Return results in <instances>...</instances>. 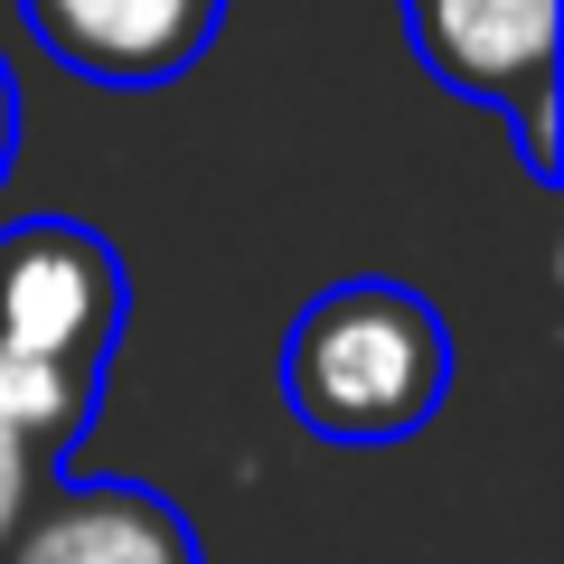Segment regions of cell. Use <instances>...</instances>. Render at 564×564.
<instances>
[{"instance_id": "obj_1", "label": "cell", "mask_w": 564, "mask_h": 564, "mask_svg": "<svg viewBox=\"0 0 564 564\" xmlns=\"http://www.w3.org/2000/svg\"><path fill=\"white\" fill-rule=\"evenodd\" d=\"M452 395V329L404 282H329L282 339V404L339 452L414 443Z\"/></svg>"}, {"instance_id": "obj_2", "label": "cell", "mask_w": 564, "mask_h": 564, "mask_svg": "<svg viewBox=\"0 0 564 564\" xmlns=\"http://www.w3.org/2000/svg\"><path fill=\"white\" fill-rule=\"evenodd\" d=\"M122 321H132V282L95 226L76 217L0 226V367H20L76 404H104Z\"/></svg>"}, {"instance_id": "obj_3", "label": "cell", "mask_w": 564, "mask_h": 564, "mask_svg": "<svg viewBox=\"0 0 564 564\" xmlns=\"http://www.w3.org/2000/svg\"><path fill=\"white\" fill-rule=\"evenodd\" d=\"M404 47L433 85L508 122L518 170L536 188H564L555 161V95H564V47H555V0H404Z\"/></svg>"}, {"instance_id": "obj_4", "label": "cell", "mask_w": 564, "mask_h": 564, "mask_svg": "<svg viewBox=\"0 0 564 564\" xmlns=\"http://www.w3.org/2000/svg\"><path fill=\"white\" fill-rule=\"evenodd\" d=\"M20 20L85 85H170L217 47L226 0H20Z\"/></svg>"}, {"instance_id": "obj_5", "label": "cell", "mask_w": 564, "mask_h": 564, "mask_svg": "<svg viewBox=\"0 0 564 564\" xmlns=\"http://www.w3.org/2000/svg\"><path fill=\"white\" fill-rule=\"evenodd\" d=\"M0 564H207L198 527L141 480H57Z\"/></svg>"}, {"instance_id": "obj_6", "label": "cell", "mask_w": 564, "mask_h": 564, "mask_svg": "<svg viewBox=\"0 0 564 564\" xmlns=\"http://www.w3.org/2000/svg\"><path fill=\"white\" fill-rule=\"evenodd\" d=\"M85 423H95V404L20 377V367H0V555H10V536L29 527V508L66 480Z\"/></svg>"}, {"instance_id": "obj_7", "label": "cell", "mask_w": 564, "mask_h": 564, "mask_svg": "<svg viewBox=\"0 0 564 564\" xmlns=\"http://www.w3.org/2000/svg\"><path fill=\"white\" fill-rule=\"evenodd\" d=\"M10 161H20V76L0 57V180H10Z\"/></svg>"}]
</instances>
